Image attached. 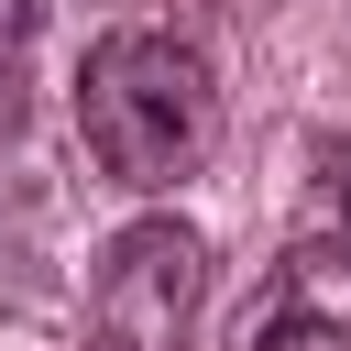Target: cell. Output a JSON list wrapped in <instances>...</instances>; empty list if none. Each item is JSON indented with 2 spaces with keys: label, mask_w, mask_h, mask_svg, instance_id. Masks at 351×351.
<instances>
[{
  "label": "cell",
  "mask_w": 351,
  "mask_h": 351,
  "mask_svg": "<svg viewBox=\"0 0 351 351\" xmlns=\"http://www.w3.org/2000/svg\"><path fill=\"white\" fill-rule=\"evenodd\" d=\"M77 143L110 186H176L219 143V88L176 33H99L77 66Z\"/></svg>",
  "instance_id": "cell-1"
},
{
  "label": "cell",
  "mask_w": 351,
  "mask_h": 351,
  "mask_svg": "<svg viewBox=\"0 0 351 351\" xmlns=\"http://www.w3.org/2000/svg\"><path fill=\"white\" fill-rule=\"evenodd\" d=\"M208 296V241L186 219H132L88 274V340L99 351H186Z\"/></svg>",
  "instance_id": "cell-2"
},
{
  "label": "cell",
  "mask_w": 351,
  "mask_h": 351,
  "mask_svg": "<svg viewBox=\"0 0 351 351\" xmlns=\"http://www.w3.org/2000/svg\"><path fill=\"white\" fill-rule=\"evenodd\" d=\"M241 351H351V252H329L318 230L274 263V296L252 307Z\"/></svg>",
  "instance_id": "cell-3"
},
{
  "label": "cell",
  "mask_w": 351,
  "mask_h": 351,
  "mask_svg": "<svg viewBox=\"0 0 351 351\" xmlns=\"http://www.w3.org/2000/svg\"><path fill=\"white\" fill-rule=\"evenodd\" d=\"M307 165H318V186H307V197H318V241L351 252V132H329Z\"/></svg>",
  "instance_id": "cell-4"
},
{
  "label": "cell",
  "mask_w": 351,
  "mask_h": 351,
  "mask_svg": "<svg viewBox=\"0 0 351 351\" xmlns=\"http://www.w3.org/2000/svg\"><path fill=\"white\" fill-rule=\"evenodd\" d=\"M33 22H44V0H0V44H22Z\"/></svg>",
  "instance_id": "cell-5"
}]
</instances>
